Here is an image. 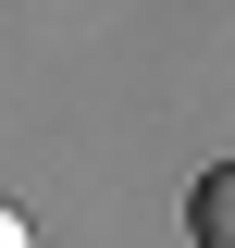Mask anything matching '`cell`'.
<instances>
[{
	"label": "cell",
	"instance_id": "2",
	"mask_svg": "<svg viewBox=\"0 0 235 248\" xmlns=\"http://www.w3.org/2000/svg\"><path fill=\"white\" fill-rule=\"evenodd\" d=\"M0 248H37V223H25V211H13V199H0Z\"/></svg>",
	"mask_w": 235,
	"mask_h": 248
},
{
	"label": "cell",
	"instance_id": "1",
	"mask_svg": "<svg viewBox=\"0 0 235 248\" xmlns=\"http://www.w3.org/2000/svg\"><path fill=\"white\" fill-rule=\"evenodd\" d=\"M186 223H198V248H235V161H210L186 186Z\"/></svg>",
	"mask_w": 235,
	"mask_h": 248
}]
</instances>
